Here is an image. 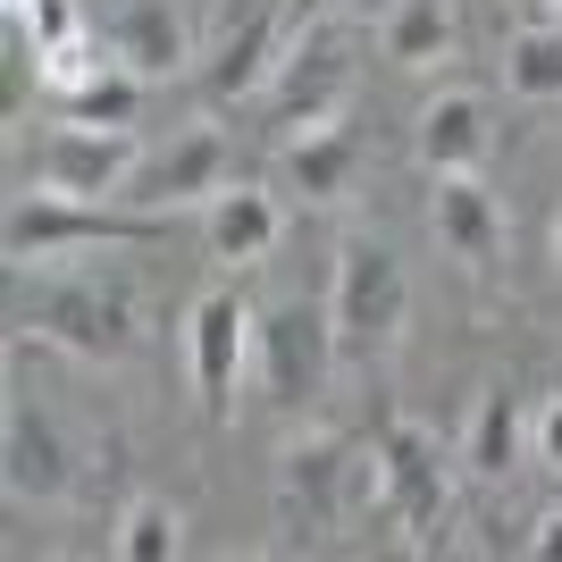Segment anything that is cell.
Here are the masks:
<instances>
[{
  "instance_id": "cell-1",
  "label": "cell",
  "mask_w": 562,
  "mask_h": 562,
  "mask_svg": "<svg viewBox=\"0 0 562 562\" xmlns=\"http://www.w3.org/2000/svg\"><path fill=\"white\" fill-rule=\"evenodd\" d=\"M9 319L34 345H59L76 361H126L135 352V294L101 269H34L9 285Z\"/></svg>"
},
{
  "instance_id": "cell-2",
  "label": "cell",
  "mask_w": 562,
  "mask_h": 562,
  "mask_svg": "<svg viewBox=\"0 0 562 562\" xmlns=\"http://www.w3.org/2000/svg\"><path fill=\"white\" fill-rule=\"evenodd\" d=\"M386 504L378 479V437H303L278 470V513L294 538H345L352 520H370Z\"/></svg>"
},
{
  "instance_id": "cell-3",
  "label": "cell",
  "mask_w": 562,
  "mask_h": 562,
  "mask_svg": "<svg viewBox=\"0 0 562 562\" xmlns=\"http://www.w3.org/2000/svg\"><path fill=\"white\" fill-rule=\"evenodd\" d=\"M345 93H352V34L345 25H303L285 43L278 76L260 85V126H269V143H294L311 126L345 117Z\"/></svg>"
},
{
  "instance_id": "cell-4",
  "label": "cell",
  "mask_w": 562,
  "mask_h": 562,
  "mask_svg": "<svg viewBox=\"0 0 562 562\" xmlns=\"http://www.w3.org/2000/svg\"><path fill=\"white\" fill-rule=\"evenodd\" d=\"M403 311H412V278L403 260L370 235H352L336 252V285H328V319H336V352L345 361H378V352L403 336Z\"/></svg>"
},
{
  "instance_id": "cell-5",
  "label": "cell",
  "mask_w": 562,
  "mask_h": 562,
  "mask_svg": "<svg viewBox=\"0 0 562 562\" xmlns=\"http://www.w3.org/2000/svg\"><path fill=\"white\" fill-rule=\"evenodd\" d=\"M160 218L126 211V202H68V193H18L9 202V260L18 269H43V260L76 252V244H151Z\"/></svg>"
},
{
  "instance_id": "cell-6",
  "label": "cell",
  "mask_w": 562,
  "mask_h": 562,
  "mask_svg": "<svg viewBox=\"0 0 562 562\" xmlns=\"http://www.w3.org/2000/svg\"><path fill=\"white\" fill-rule=\"evenodd\" d=\"M227 186H235V143H227V126H186L168 151H143V168L126 177L117 202H126V211L168 218V211H211Z\"/></svg>"
},
{
  "instance_id": "cell-7",
  "label": "cell",
  "mask_w": 562,
  "mask_h": 562,
  "mask_svg": "<svg viewBox=\"0 0 562 562\" xmlns=\"http://www.w3.org/2000/svg\"><path fill=\"white\" fill-rule=\"evenodd\" d=\"M135 168H143L135 126H76V117H59V126L34 143V186L68 193V202H117Z\"/></svg>"
},
{
  "instance_id": "cell-8",
  "label": "cell",
  "mask_w": 562,
  "mask_h": 562,
  "mask_svg": "<svg viewBox=\"0 0 562 562\" xmlns=\"http://www.w3.org/2000/svg\"><path fill=\"white\" fill-rule=\"evenodd\" d=\"M260 386H269V403H319L328 395V370L345 361L336 352V319H328V303H285V311H269L260 319Z\"/></svg>"
},
{
  "instance_id": "cell-9",
  "label": "cell",
  "mask_w": 562,
  "mask_h": 562,
  "mask_svg": "<svg viewBox=\"0 0 562 562\" xmlns=\"http://www.w3.org/2000/svg\"><path fill=\"white\" fill-rule=\"evenodd\" d=\"M285 43H294V25H285V0H227V18H218V43H211V101H260V85L278 76Z\"/></svg>"
},
{
  "instance_id": "cell-10",
  "label": "cell",
  "mask_w": 562,
  "mask_h": 562,
  "mask_svg": "<svg viewBox=\"0 0 562 562\" xmlns=\"http://www.w3.org/2000/svg\"><path fill=\"white\" fill-rule=\"evenodd\" d=\"M252 328H260V319H252V303H244L235 285H211V294L193 303V328H186L193 386H202V420H218V428L235 420V378H244V352L260 345Z\"/></svg>"
},
{
  "instance_id": "cell-11",
  "label": "cell",
  "mask_w": 562,
  "mask_h": 562,
  "mask_svg": "<svg viewBox=\"0 0 562 562\" xmlns=\"http://www.w3.org/2000/svg\"><path fill=\"white\" fill-rule=\"evenodd\" d=\"M378 479H386V513H395L412 538H428V529L446 520V504H453L446 453H437V437H428L420 420H386L378 428Z\"/></svg>"
},
{
  "instance_id": "cell-12",
  "label": "cell",
  "mask_w": 562,
  "mask_h": 562,
  "mask_svg": "<svg viewBox=\"0 0 562 562\" xmlns=\"http://www.w3.org/2000/svg\"><path fill=\"white\" fill-rule=\"evenodd\" d=\"M0 479H9V495L18 504H59V495L76 487V446L68 428L50 420L43 403H9L0 412Z\"/></svg>"
},
{
  "instance_id": "cell-13",
  "label": "cell",
  "mask_w": 562,
  "mask_h": 562,
  "mask_svg": "<svg viewBox=\"0 0 562 562\" xmlns=\"http://www.w3.org/2000/svg\"><path fill=\"white\" fill-rule=\"evenodd\" d=\"M101 43H110V59L135 68L143 85H177V76L193 68V25H186L177 0H110Z\"/></svg>"
},
{
  "instance_id": "cell-14",
  "label": "cell",
  "mask_w": 562,
  "mask_h": 562,
  "mask_svg": "<svg viewBox=\"0 0 562 562\" xmlns=\"http://www.w3.org/2000/svg\"><path fill=\"white\" fill-rule=\"evenodd\" d=\"M428 177H479L495 151V101L479 85H446V93H428L420 110V135H412Z\"/></svg>"
},
{
  "instance_id": "cell-15",
  "label": "cell",
  "mask_w": 562,
  "mask_h": 562,
  "mask_svg": "<svg viewBox=\"0 0 562 562\" xmlns=\"http://www.w3.org/2000/svg\"><path fill=\"white\" fill-rule=\"evenodd\" d=\"M428 227H437V244H446L453 260H470V269H487V260L504 252V202H495L479 177H437Z\"/></svg>"
},
{
  "instance_id": "cell-16",
  "label": "cell",
  "mask_w": 562,
  "mask_h": 562,
  "mask_svg": "<svg viewBox=\"0 0 562 562\" xmlns=\"http://www.w3.org/2000/svg\"><path fill=\"white\" fill-rule=\"evenodd\" d=\"M278 160H285V193H303V202H345L352 177H361V126L328 117V126L278 143Z\"/></svg>"
},
{
  "instance_id": "cell-17",
  "label": "cell",
  "mask_w": 562,
  "mask_h": 562,
  "mask_svg": "<svg viewBox=\"0 0 562 562\" xmlns=\"http://www.w3.org/2000/svg\"><path fill=\"white\" fill-rule=\"evenodd\" d=\"M285 235V211L269 186H227L211 202V260H227V269H252V260L278 252Z\"/></svg>"
},
{
  "instance_id": "cell-18",
  "label": "cell",
  "mask_w": 562,
  "mask_h": 562,
  "mask_svg": "<svg viewBox=\"0 0 562 562\" xmlns=\"http://www.w3.org/2000/svg\"><path fill=\"white\" fill-rule=\"evenodd\" d=\"M520 462H529V403L513 386H487L462 428V470L470 479H513Z\"/></svg>"
},
{
  "instance_id": "cell-19",
  "label": "cell",
  "mask_w": 562,
  "mask_h": 562,
  "mask_svg": "<svg viewBox=\"0 0 562 562\" xmlns=\"http://www.w3.org/2000/svg\"><path fill=\"white\" fill-rule=\"evenodd\" d=\"M453 43H462V25L446 0H395L378 18V59H395V68H437L453 59Z\"/></svg>"
},
{
  "instance_id": "cell-20",
  "label": "cell",
  "mask_w": 562,
  "mask_h": 562,
  "mask_svg": "<svg viewBox=\"0 0 562 562\" xmlns=\"http://www.w3.org/2000/svg\"><path fill=\"white\" fill-rule=\"evenodd\" d=\"M504 93L562 101V25H520L513 43H504Z\"/></svg>"
},
{
  "instance_id": "cell-21",
  "label": "cell",
  "mask_w": 562,
  "mask_h": 562,
  "mask_svg": "<svg viewBox=\"0 0 562 562\" xmlns=\"http://www.w3.org/2000/svg\"><path fill=\"white\" fill-rule=\"evenodd\" d=\"M177 546H186V513L160 504V495H135V504L117 513V529H110V554L117 562H168Z\"/></svg>"
},
{
  "instance_id": "cell-22",
  "label": "cell",
  "mask_w": 562,
  "mask_h": 562,
  "mask_svg": "<svg viewBox=\"0 0 562 562\" xmlns=\"http://www.w3.org/2000/svg\"><path fill=\"white\" fill-rule=\"evenodd\" d=\"M143 93H151V85H143L135 68H117V59H110V68L85 76L76 93H59V117H76V126H135Z\"/></svg>"
},
{
  "instance_id": "cell-23",
  "label": "cell",
  "mask_w": 562,
  "mask_h": 562,
  "mask_svg": "<svg viewBox=\"0 0 562 562\" xmlns=\"http://www.w3.org/2000/svg\"><path fill=\"white\" fill-rule=\"evenodd\" d=\"M9 34L34 43V59H43V50H59V43L85 34V9H76V0H9Z\"/></svg>"
},
{
  "instance_id": "cell-24",
  "label": "cell",
  "mask_w": 562,
  "mask_h": 562,
  "mask_svg": "<svg viewBox=\"0 0 562 562\" xmlns=\"http://www.w3.org/2000/svg\"><path fill=\"white\" fill-rule=\"evenodd\" d=\"M529 462H546L562 479V395L529 403Z\"/></svg>"
},
{
  "instance_id": "cell-25",
  "label": "cell",
  "mask_w": 562,
  "mask_h": 562,
  "mask_svg": "<svg viewBox=\"0 0 562 562\" xmlns=\"http://www.w3.org/2000/svg\"><path fill=\"white\" fill-rule=\"evenodd\" d=\"M529 554H538V562H562V513H546L538 529H529Z\"/></svg>"
},
{
  "instance_id": "cell-26",
  "label": "cell",
  "mask_w": 562,
  "mask_h": 562,
  "mask_svg": "<svg viewBox=\"0 0 562 562\" xmlns=\"http://www.w3.org/2000/svg\"><path fill=\"white\" fill-rule=\"evenodd\" d=\"M328 9H336V0H285V25L303 34V25H319V18H328Z\"/></svg>"
},
{
  "instance_id": "cell-27",
  "label": "cell",
  "mask_w": 562,
  "mask_h": 562,
  "mask_svg": "<svg viewBox=\"0 0 562 562\" xmlns=\"http://www.w3.org/2000/svg\"><path fill=\"white\" fill-rule=\"evenodd\" d=\"M554 260H562V211H554Z\"/></svg>"
},
{
  "instance_id": "cell-28",
  "label": "cell",
  "mask_w": 562,
  "mask_h": 562,
  "mask_svg": "<svg viewBox=\"0 0 562 562\" xmlns=\"http://www.w3.org/2000/svg\"><path fill=\"white\" fill-rule=\"evenodd\" d=\"M546 9H562V0H546Z\"/></svg>"
}]
</instances>
